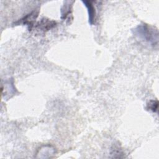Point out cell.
Here are the masks:
<instances>
[{
	"mask_svg": "<svg viewBox=\"0 0 159 159\" xmlns=\"http://www.w3.org/2000/svg\"><path fill=\"white\" fill-rule=\"evenodd\" d=\"M37 16L38 12L34 11H32L31 13L29 14L28 15H27L26 16H25L23 19H20V20L23 22V24H27L29 27V30H31L34 27V24L36 18L37 17Z\"/></svg>",
	"mask_w": 159,
	"mask_h": 159,
	"instance_id": "4",
	"label": "cell"
},
{
	"mask_svg": "<svg viewBox=\"0 0 159 159\" xmlns=\"http://www.w3.org/2000/svg\"><path fill=\"white\" fill-rule=\"evenodd\" d=\"M134 34L140 39L147 42L152 46H157L158 42V33L155 29L147 24L139 25L134 29Z\"/></svg>",
	"mask_w": 159,
	"mask_h": 159,
	"instance_id": "1",
	"label": "cell"
},
{
	"mask_svg": "<svg viewBox=\"0 0 159 159\" xmlns=\"http://www.w3.org/2000/svg\"><path fill=\"white\" fill-rule=\"evenodd\" d=\"M71 10V6L70 4V2L69 1L68 4H66V3H65V4L63 5V7L61 9V18L63 19H65L70 14H71L70 13Z\"/></svg>",
	"mask_w": 159,
	"mask_h": 159,
	"instance_id": "5",
	"label": "cell"
},
{
	"mask_svg": "<svg viewBox=\"0 0 159 159\" xmlns=\"http://www.w3.org/2000/svg\"><path fill=\"white\" fill-rule=\"evenodd\" d=\"M158 102L157 100H151L147 104V109L153 112H156L158 109Z\"/></svg>",
	"mask_w": 159,
	"mask_h": 159,
	"instance_id": "6",
	"label": "cell"
},
{
	"mask_svg": "<svg viewBox=\"0 0 159 159\" xmlns=\"http://www.w3.org/2000/svg\"><path fill=\"white\" fill-rule=\"evenodd\" d=\"M55 25L56 22H55L54 20H52L47 18H43L36 24V25H35V28L37 30L42 32H46L52 29L53 27L55 26Z\"/></svg>",
	"mask_w": 159,
	"mask_h": 159,
	"instance_id": "2",
	"label": "cell"
},
{
	"mask_svg": "<svg viewBox=\"0 0 159 159\" xmlns=\"http://www.w3.org/2000/svg\"><path fill=\"white\" fill-rule=\"evenodd\" d=\"M84 6L86 7L88 9V16H89V23L91 25H93L94 22V19H95V8L93 4L92 1H82Z\"/></svg>",
	"mask_w": 159,
	"mask_h": 159,
	"instance_id": "3",
	"label": "cell"
}]
</instances>
